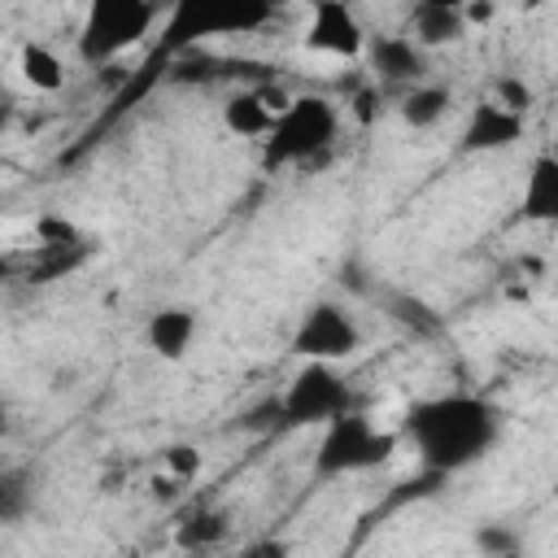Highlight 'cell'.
Returning a JSON list of instances; mask_svg holds the SVG:
<instances>
[{
  "mask_svg": "<svg viewBox=\"0 0 558 558\" xmlns=\"http://www.w3.org/2000/svg\"><path fill=\"white\" fill-rule=\"evenodd\" d=\"M405 436L423 466L462 471L488 453V445L497 436V418H493L488 401H480L471 392H449V397H427V401L410 405Z\"/></svg>",
  "mask_w": 558,
  "mask_h": 558,
  "instance_id": "cell-1",
  "label": "cell"
},
{
  "mask_svg": "<svg viewBox=\"0 0 558 558\" xmlns=\"http://www.w3.org/2000/svg\"><path fill=\"white\" fill-rule=\"evenodd\" d=\"M392 449H397V436L384 432L371 414L340 410L323 423V436H318V449H314V471L323 480L357 475V471L384 466L392 458Z\"/></svg>",
  "mask_w": 558,
  "mask_h": 558,
  "instance_id": "cell-2",
  "label": "cell"
},
{
  "mask_svg": "<svg viewBox=\"0 0 558 558\" xmlns=\"http://www.w3.org/2000/svg\"><path fill=\"white\" fill-rule=\"evenodd\" d=\"M340 135V113L327 96H292L288 109L266 131V166H305L323 157Z\"/></svg>",
  "mask_w": 558,
  "mask_h": 558,
  "instance_id": "cell-3",
  "label": "cell"
},
{
  "mask_svg": "<svg viewBox=\"0 0 558 558\" xmlns=\"http://www.w3.org/2000/svg\"><path fill=\"white\" fill-rule=\"evenodd\" d=\"M275 17L270 0H174L166 22V48H192L218 35H248Z\"/></svg>",
  "mask_w": 558,
  "mask_h": 558,
  "instance_id": "cell-4",
  "label": "cell"
},
{
  "mask_svg": "<svg viewBox=\"0 0 558 558\" xmlns=\"http://www.w3.org/2000/svg\"><path fill=\"white\" fill-rule=\"evenodd\" d=\"M153 0H87L78 26V57L87 65H105L135 48L153 31Z\"/></svg>",
  "mask_w": 558,
  "mask_h": 558,
  "instance_id": "cell-5",
  "label": "cell"
},
{
  "mask_svg": "<svg viewBox=\"0 0 558 558\" xmlns=\"http://www.w3.org/2000/svg\"><path fill=\"white\" fill-rule=\"evenodd\" d=\"M279 410L292 427H314V423L323 427L331 414L349 410V379L336 371V362L305 357L301 371L292 375V384L283 388Z\"/></svg>",
  "mask_w": 558,
  "mask_h": 558,
  "instance_id": "cell-6",
  "label": "cell"
},
{
  "mask_svg": "<svg viewBox=\"0 0 558 558\" xmlns=\"http://www.w3.org/2000/svg\"><path fill=\"white\" fill-rule=\"evenodd\" d=\"M362 344V331L353 323V314L336 301H314L296 331H292V353L296 357H318V362H340Z\"/></svg>",
  "mask_w": 558,
  "mask_h": 558,
  "instance_id": "cell-7",
  "label": "cell"
},
{
  "mask_svg": "<svg viewBox=\"0 0 558 558\" xmlns=\"http://www.w3.org/2000/svg\"><path fill=\"white\" fill-rule=\"evenodd\" d=\"M366 26L357 17V9L349 0H314L310 9V26H305V48L323 52V57H340L353 61L366 52Z\"/></svg>",
  "mask_w": 558,
  "mask_h": 558,
  "instance_id": "cell-8",
  "label": "cell"
},
{
  "mask_svg": "<svg viewBox=\"0 0 558 558\" xmlns=\"http://www.w3.org/2000/svg\"><path fill=\"white\" fill-rule=\"evenodd\" d=\"M288 105V92L275 83H257V87H235L222 100V126L235 140H266V131L275 126V113Z\"/></svg>",
  "mask_w": 558,
  "mask_h": 558,
  "instance_id": "cell-9",
  "label": "cell"
},
{
  "mask_svg": "<svg viewBox=\"0 0 558 558\" xmlns=\"http://www.w3.org/2000/svg\"><path fill=\"white\" fill-rule=\"evenodd\" d=\"M144 340L157 357L166 362H183L196 344V310L192 305H161L148 314L144 323Z\"/></svg>",
  "mask_w": 558,
  "mask_h": 558,
  "instance_id": "cell-10",
  "label": "cell"
},
{
  "mask_svg": "<svg viewBox=\"0 0 558 558\" xmlns=\"http://www.w3.org/2000/svg\"><path fill=\"white\" fill-rule=\"evenodd\" d=\"M519 135H523V118L501 109L497 100H484L471 109V118L462 126V148L466 153H497V148H510Z\"/></svg>",
  "mask_w": 558,
  "mask_h": 558,
  "instance_id": "cell-11",
  "label": "cell"
},
{
  "mask_svg": "<svg viewBox=\"0 0 558 558\" xmlns=\"http://www.w3.org/2000/svg\"><path fill=\"white\" fill-rule=\"evenodd\" d=\"M366 52H371V65L392 78V83H418L427 74V52L410 39V35H379V39H366Z\"/></svg>",
  "mask_w": 558,
  "mask_h": 558,
  "instance_id": "cell-12",
  "label": "cell"
},
{
  "mask_svg": "<svg viewBox=\"0 0 558 558\" xmlns=\"http://www.w3.org/2000/svg\"><path fill=\"white\" fill-rule=\"evenodd\" d=\"M523 218L527 222H554L558 218V157L536 153L523 179Z\"/></svg>",
  "mask_w": 558,
  "mask_h": 558,
  "instance_id": "cell-13",
  "label": "cell"
},
{
  "mask_svg": "<svg viewBox=\"0 0 558 558\" xmlns=\"http://www.w3.org/2000/svg\"><path fill=\"white\" fill-rule=\"evenodd\" d=\"M423 52H432V48H449V44H458L462 35H466V22H462V13L458 9H440V4H423V0H414V9H410V31H405Z\"/></svg>",
  "mask_w": 558,
  "mask_h": 558,
  "instance_id": "cell-14",
  "label": "cell"
},
{
  "mask_svg": "<svg viewBox=\"0 0 558 558\" xmlns=\"http://www.w3.org/2000/svg\"><path fill=\"white\" fill-rule=\"evenodd\" d=\"M449 105H453L449 87H440V83H423V78H418V83L401 96L397 113H401V122H405L410 131H432V126H440V122H445Z\"/></svg>",
  "mask_w": 558,
  "mask_h": 558,
  "instance_id": "cell-15",
  "label": "cell"
},
{
  "mask_svg": "<svg viewBox=\"0 0 558 558\" xmlns=\"http://www.w3.org/2000/svg\"><path fill=\"white\" fill-rule=\"evenodd\" d=\"M17 74H22V83L35 87V92H61V87H65V61H61L48 44H39V39L22 44V52H17Z\"/></svg>",
  "mask_w": 558,
  "mask_h": 558,
  "instance_id": "cell-16",
  "label": "cell"
},
{
  "mask_svg": "<svg viewBox=\"0 0 558 558\" xmlns=\"http://www.w3.org/2000/svg\"><path fill=\"white\" fill-rule=\"evenodd\" d=\"M493 100H497L501 109H510V113L527 118V113H532V105H536V92H532V83H527V78H519V74H501V78H493Z\"/></svg>",
  "mask_w": 558,
  "mask_h": 558,
  "instance_id": "cell-17",
  "label": "cell"
},
{
  "mask_svg": "<svg viewBox=\"0 0 558 558\" xmlns=\"http://www.w3.org/2000/svg\"><path fill=\"white\" fill-rule=\"evenodd\" d=\"M161 466H166V475H174L179 484H187V480H196V475H201L205 453H201L196 445L179 440V445H166V449H161Z\"/></svg>",
  "mask_w": 558,
  "mask_h": 558,
  "instance_id": "cell-18",
  "label": "cell"
},
{
  "mask_svg": "<svg viewBox=\"0 0 558 558\" xmlns=\"http://www.w3.org/2000/svg\"><path fill=\"white\" fill-rule=\"evenodd\" d=\"M35 235H39L44 244H74V240H78V227H74L70 218H57V214H44V218L35 222Z\"/></svg>",
  "mask_w": 558,
  "mask_h": 558,
  "instance_id": "cell-19",
  "label": "cell"
},
{
  "mask_svg": "<svg viewBox=\"0 0 558 558\" xmlns=\"http://www.w3.org/2000/svg\"><path fill=\"white\" fill-rule=\"evenodd\" d=\"M458 13H462V22H466V31H475V26H493V17H497V0H466Z\"/></svg>",
  "mask_w": 558,
  "mask_h": 558,
  "instance_id": "cell-20",
  "label": "cell"
},
{
  "mask_svg": "<svg viewBox=\"0 0 558 558\" xmlns=\"http://www.w3.org/2000/svg\"><path fill=\"white\" fill-rule=\"evenodd\" d=\"M475 545H480L484 554H510V549H514V536L501 532V527H480V532H475Z\"/></svg>",
  "mask_w": 558,
  "mask_h": 558,
  "instance_id": "cell-21",
  "label": "cell"
},
{
  "mask_svg": "<svg viewBox=\"0 0 558 558\" xmlns=\"http://www.w3.org/2000/svg\"><path fill=\"white\" fill-rule=\"evenodd\" d=\"M423 4H440V9H462L466 0H423Z\"/></svg>",
  "mask_w": 558,
  "mask_h": 558,
  "instance_id": "cell-22",
  "label": "cell"
},
{
  "mask_svg": "<svg viewBox=\"0 0 558 558\" xmlns=\"http://www.w3.org/2000/svg\"><path fill=\"white\" fill-rule=\"evenodd\" d=\"M541 4H545V0H523V9H541Z\"/></svg>",
  "mask_w": 558,
  "mask_h": 558,
  "instance_id": "cell-23",
  "label": "cell"
},
{
  "mask_svg": "<svg viewBox=\"0 0 558 558\" xmlns=\"http://www.w3.org/2000/svg\"><path fill=\"white\" fill-rule=\"evenodd\" d=\"M0 427H4V401H0Z\"/></svg>",
  "mask_w": 558,
  "mask_h": 558,
  "instance_id": "cell-24",
  "label": "cell"
},
{
  "mask_svg": "<svg viewBox=\"0 0 558 558\" xmlns=\"http://www.w3.org/2000/svg\"><path fill=\"white\" fill-rule=\"evenodd\" d=\"M270 4H275V9H279V4H288V0H270Z\"/></svg>",
  "mask_w": 558,
  "mask_h": 558,
  "instance_id": "cell-25",
  "label": "cell"
}]
</instances>
